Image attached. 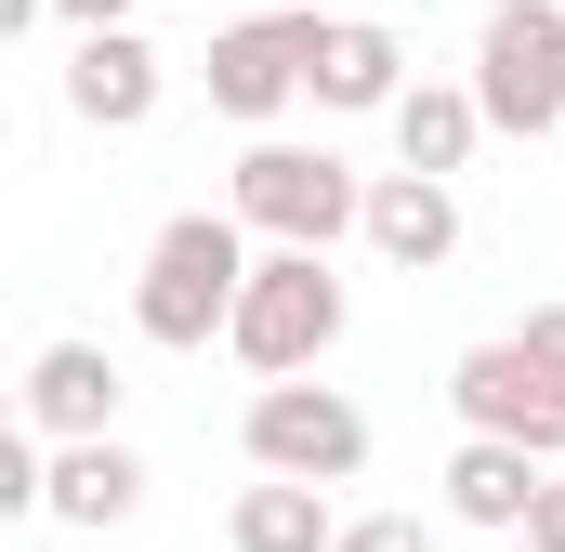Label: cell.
<instances>
[{"mask_svg": "<svg viewBox=\"0 0 565 552\" xmlns=\"http://www.w3.org/2000/svg\"><path fill=\"white\" fill-rule=\"evenodd\" d=\"M382 251H447V198L434 184H395L382 198Z\"/></svg>", "mask_w": 565, "mask_h": 552, "instance_id": "9c48e42d", "label": "cell"}, {"mask_svg": "<svg viewBox=\"0 0 565 552\" xmlns=\"http://www.w3.org/2000/svg\"><path fill=\"white\" fill-rule=\"evenodd\" d=\"M13 500H26V460H13V434H0V513H13Z\"/></svg>", "mask_w": 565, "mask_h": 552, "instance_id": "2e32d148", "label": "cell"}, {"mask_svg": "<svg viewBox=\"0 0 565 552\" xmlns=\"http://www.w3.org/2000/svg\"><path fill=\"white\" fill-rule=\"evenodd\" d=\"M40 408H53V421H93V408H106V369H93V355H53V369H40Z\"/></svg>", "mask_w": 565, "mask_h": 552, "instance_id": "8fae6325", "label": "cell"}, {"mask_svg": "<svg viewBox=\"0 0 565 552\" xmlns=\"http://www.w3.org/2000/svg\"><path fill=\"white\" fill-rule=\"evenodd\" d=\"M237 540H250V552H316V500H302V487H264Z\"/></svg>", "mask_w": 565, "mask_h": 552, "instance_id": "ba28073f", "label": "cell"}, {"mask_svg": "<svg viewBox=\"0 0 565 552\" xmlns=\"http://www.w3.org/2000/svg\"><path fill=\"white\" fill-rule=\"evenodd\" d=\"M277 53H289V40H237V53H224V106H264V93L289 79Z\"/></svg>", "mask_w": 565, "mask_h": 552, "instance_id": "4fadbf2b", "label": "cell"}, {"mask_svg": "<svg viewBox=\"0 0 565 552\" xmlns=\"http://www.w3.org/2000/svg\"><path fill=\"white\" fill-rule=\"evenodd\" d=\"M487 106L500 119H553L565 106V26L553 13H500L487 26Z\"/></svg>", "mask_w": 565, "mask_h": 552, "instance_id": "7a4b0ae2", "label": "cell"}, {"mask_svg": "<svg viewBox=\"0 0 565 552\" xmlns=\"http://www.w3.org/2000/svg\"><path fill=\"white\" fill-rule=\"evenodd\" d=\"M224 289H237V237H224V224H171V237H158V289H145V316H158L171 342H198V329L224 316Z\"/></svg>", "mask_w": 565, "mask_h": 552, "instance_id": "6da1fadb", "label": "cell"}, {"mask_svg": "<svg viewBox=\"0 0 565 552\" xmlns=\"http://www.w3.org/2000/svg\"><path fill=\"white\" fill-rule=\"evenodd\" d=\"M316 79H329V93H382V40H329Z\"/></svg>", "mask_w": 565, "mask_h": 552, "instance_id": "5bb4252c", "label": "cell"}, {"mask_svg": "<svg viewBox=\"0 0 565 552\" xmlns=\"http://www.w3.org/2000/svg\"><path fill=\"white\" fill-rule=\"evenodd\" d=\"M329 316H342V302H329V276H316V264H277L264 289H250V355L289 369L302 342H329Z\"/></svg>", "mask_w": 565, "mask_h": 552, "instance_id": "3957f363", "label": "cell"}, {"mask_svg": "<svg viewBox=\"0 0 565 552\" xmlns=\"http://www.w3.org/2000/svg\"><path fill=\"white\" fill-rule=\"evenodd\" d=\"M460 500H473V513H526V460L473 447V460H460Z\"/></svg>", "mask_w": 565, "mask_h": 552, "instance_id": "30bf717a", "label": "cell"}, {"mask_svg": "<svg viewBox=\"0 0 565 552\" xmlns=\"http://www.w3.org/2000/svg\"><path fill=\"white\" fill-rule=\"evenodd\" d=\"M264 447H277V460H316V474H342V460H355V408H329V395H277V408H264Z\"/></svg>", "mask_w": 565, "mask_h": 552, "instance_id": "5b68a950", "label": "cell"}, {"mask_svg": "<svg viewBox=\"0 0 565 552\" xmlns=\"http://www.w3.org/2000/svg\"><path fill=\"white\" fill-rule=\"evenodd\" d=\"M408 145L422 158H460V106H408Z\"/></svg>", "mask_w": 565, "mask_h": 552, "instance_id": "9a60e30c", "label": "cell"}, {"mask_svg": "<svg viewBox=\"0 0 565 552\" xmlns=\"http://www.w3.org/2000/svg\"><path fill=\"white\" fill-rule=\"evenodd\" d=\"M355 552H422V540H408V527H369V540H355Z\"/></svg>", "mask_w": 565, "mask_h": 552, "instance_id": "e0dca14e", "label": "cell"}, {"mask_svg": "<svg viewBox=\"0 0 565 552\" xmlns=\"http://www.w3.org/2000/svg\"><path fill=\"white\" fill-rule=\"evenodd\" d=\"M250 211H277V224H329V211H342V171H316V158H250Z\"/></svg>", "mask_w": 565, "mask_h": 552, "instance_id": "8992f818", "label": "cell"}, {"mask_svg": "<svg viewBox=\"0 0 565 552\" xmlns=\"http://www.w3.org/2000/svg\"><path fill=\"white\" fill-rule=\"evenodd\" d=\"M132 460H119V447H79V460H66V513H79V527H106V513H132Z\"/></svg>", "mask_w": 565, "mask_h": 552, "instance_id": "52a82bcc", "label": "cell"}, {"mask_svg": "<svg viewBox=\"0 0 565 552\" xmlns=\"http://www.w3.org/2000/svg\"><path fill=\"white\" fill-rule=\"evenodd\" d=\"M79 106L132 119V106H145V53H93V66H79Z\"/></svg>", "mask_w": 565, "mask_h": 552, "instance_id": "7c38bea8", "label": "cell"}, {"mask_svg": "<svg viewBox=\"0 0 565 552\" xmlns=\"http://www.w3.org/2000/svg\"><path fill=\"white\" fill-rule=\"evenodd\" d=\"M460 382H473V408H487V421H526V434H553V421H565V382H540V355H473Z\"/></svg>", "mask_w": 565, "mask_h": 552, "instance_id": "277c9868", "label": "cell"}, {"mask_svg": "<svg viewBox=\"0 0 565 552\" xmlns=\"http://www.w3.org/2000/svg\"><path fill=\"white\" fill-rule=\"evenodd\" d=\"M540 540H553V552H565V500H540Z\"/></svg>", "mask_w": 565, "mask_h": 552, "instance_id": "ac0fdd59", "label": "cell"}]
</instances>
